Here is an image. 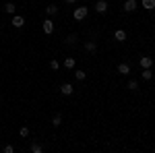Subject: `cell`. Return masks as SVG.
Instances as JSON below:
<instances>
[{
  "instance_id": "6da1fadb",
  "label": "cell",
  "mask_w": 155,
  "mask_h": 153,
  "mask_svg": "<svg viewBox=\"0 0 155 153\" xmlns=\"http://www.w3.org/2000/svg\"><path fill=\"white\" fill-rule=\"evenodd\" d=\"M87 15H89V8H87V6H77L74 12H72L74 21H83V19H87Z\"/></svg>"
},
{
  "instance_id": "7a4b0ae2",
  "label": "cell",
  "mask_w": 155,
  "mask_h": 153,
  "mask_svg": "<svg viewBox=\"0 0 155 153\" xmlns=\"http://www.w3.org/2000/svg\"><path fill=\"white\" fill-rule=\"evenodd\" d=\"M41 31H44L46 35H52V33H54V21H52L50 17L41 21Z\"/></svg>"
},
{
  "instance_id": "3957f363",
  "label": "cell",
  "mask_w": 155,
  "mask_h": 153,
  "mask_svg": "<svg viewBox=\"0 0 155 153\" xmlns=\"http://www.w3.org/2000/svg\"><path fill=\"white\" fill-rule=\"evenodd\" d=\"M25 17L23 15H12V21H11V25L15 27V29H21V27H25Z\"/></svg>"
},
{
  "instance_id": "277c9868",
  "label": "cell",
  "mask_w": 155,
  "mask_h": 153,
  "mask_svg": "<svg viewBox=\"0 0 155 153\" xmlns=\"http://www.w3.org/2000/svg\"><path fill=\"white\" fill-rule=\"evenodd\" d=\"M137 8H139L137 0H126V2L122 4V11H124V12H134Z\"/></svg>"
},
{
  "instance_id": "5b68a950",
  "label": "cell",
  "mask_w": 155,
  "mask_h": 153,
  "mask_svg": "<svg viewBox=\"0 0 155 153\" xmlns=\"http://www.w3.org/2000/svg\"><path fill=\"white\" fill-rule=\"evenodd\" d=\"M139 66H141V68H151V66H153V58H151V56H141V58H139Z\"/></svg>"
},
{
  "instance_id": "8992f818",
  "label": "cell",
  "mask_w": 155,
  "mask_h": 153,
  "mask_svg": "<svg viewBox=\"0 0 155 153\" xmlns=\"http://www.w3.org/2000/svg\"><path fill=\"white\" fill-rule=\"evenodd\" d=\"M107 6H110V4H107V0H97L93 8H95V12H99V15H104V12L107 11Z\"/></svg>"
},
{
  "instance_id": "52a82bcc",
  "label": "cell",
  "mask_w": 155,
  "mask_h": 153,
  "mask_svg": "<svg viewBox=\"0 0 155 153\" xmlns=\"http://www.w3.org/2000/svg\"><path fill=\"white\" fill-rule=\"evenodd\" d=\"M60 93L62 95H72L74 93V87H72L71 83H62V85H60Z\"/></svg>"
},
{
  "instance_id": "ba28073f",
  "label": "cell",
  "mask_w": 155,
  "mask_h": 153,
  "mask_svg": "<svg viewBox=\"0 0 155 153\" xmlns=\"http://www.w3.org/2000/svg\"><path fill=\"white\" fill-rule=\"evenodd\" d=\"M116 71H118V75H122V77H126V75L130 72V64H128V62H120Z\"/></svg>"
},
{
  "instance_id": "9c48e42d",
  "label": "cell",
  "mask_w": 155,
  "mask_h": 153,
  "mask_svg": "<svg viewBox=\"0 0 155 153\" xmlns=\"http://www.w3.org/2000/svg\"><path fill=\"white\" fill-rule=\"evenodd\" d=\"M114 39H116L118 44L126 42V31H124V29H116V31H114Z\"/></svg>"
},
{
  "instance_id": "30bf717a",
  "label": "cell",
  "mask_w": 155,
  "mask_h": 153,
  "mask_svg": "<svg viewBox=\"0 0 155 153\" xmlns=\"http://www.w3.org/2000/svg\"><path fill=\"white\" fill-rule=\"evenodd\" d=\"M85 50H87L89 54H95L97 52V44L93 42V39H89V42H85Z\"/></svg>"
},
{
  "instance_id": "8fae6325",
  "label": "cell",
  "mask_w": 155,
  "mask_h": 153,
  "mask_svg": "<svg viewBox=\"0 0 155 153\" xmlns=\"http://www.w3.org/2000/svg\"><path fill=\"white\" fill-rule=\"evenodd\" d=\"M74 64H77V60L72 58V56H66V58H64V68H66V71H72Z\"/></svg>"
},
{
  "instance_id": "7c38bea8",
  "label": "cell",
  "mask_w": 155,
  "mask_h": 153,
  "mask_svg": "<svg viewBox=\"0 0 155 153\" xmlns=\"http://www.w3.org/2000/svg\"><path fill=\"white\" fill-rule=\"evenodd\" d=\"M141 6L145 11H155V0H141Z\"/></svg>"
},
{
  "instance_id": "4fadbf2b",
  "label": "cell",
  "mask_w": 155,
  "mask_h": 153,
  "mask_svg": "<svg viewBox=\"0 0 155 153\" xmlns=\"http://www.w3.org/2000/svg\"><path fill=\"white\" fill-rule=\"evenodd\" d=\"M4 12H8V15H17V4H15V2H6V4H4Z\"/></svg>"
},
{
  "instance_id": "5bb4252c",
  "label": "cell",
  "mask_w": 155,
  "mask_h": 153,
  "mask_svg": "<svg viewBox=\"0 0 155 153\" xmlns=\"http://www.w3.org/2000/svg\"><path fill=\"white\" fill-rule=\"evenodd\" d=\"M56 12H58V6H56V4H50V6H46V15H48V17H54Z\"/></svg>"
},
{
  "instance_id": "9a60e30c",
  "label": "cell",
  "mask_w": 155,
  "mask_h": 153,
  "mask_svg": "<svg viewBox=\"0 0 155 153\" xmlns=\"http://www.w3.org/2000/svg\"><path fill=\"white\" fill-rule=\"evenodd\" d=\"M141 77H143L145 81H151V79H153V72H151V68H143Z\"/></svg>"
},
{
  "instance_id": "2e32d148",
  "label": "cell",
  "mask_w": 155,
  "mask_h": 153,
  "mask_svg": "<svg viewBox=\"0 0 155 153\" xmlns=\"http://www.w3.org/2000/svg\"><path fill=\"white\" fill-rule=\"evenodd\" d=\"M60 124H62V114H54V118H52V126L58 128Z\"/></svg>"
},
{
  "instance_id": "e0dca14e",
  "label": "cell",
  "mask_w": 155,
  "mask_h": 153,
  "mask_svg": "<svg viewBox=\"0 0 155 153\" xmlns=\"http://www.w3.org/2000/svg\"><path fill=\"white\" fill-rule=\"evenodd\" d=\"M74 79H77V81H85V79H87V72L85 71H74Z\"/></svg>"
},
{
  "instance_id": "ac0fdd59",
  "label": "cell",
  "mask_w": 155,
  "mask_h": 153,
  "mask_svg": "<svg viewBox=\"0 0 155 153\" xmlns=\"http://www.w3.org/2000/svg\"><path fill=\"white\" fill-rule=\"evenodd\" d=\"M19 137H21V139H27V137H29V126H21V128H19Z\"/></svg>"
},
{
  "instance_id": "d6986e66",
  "label": "cell",
  "mask_w": 155,
  "mask_h": 153,
  "mask_svg": "<svg viewBox=\"0 0 155 153\" xmlns=\"http://www.w3.org/2000/svg\"><path fill=\"white\" fill-rule=\"evenodd\" d=\"M50 68H52V71H58V68H60V62L56 58H52V60H50Z\"/></svg>"
},
{
  "instance_id": "ffe728a7",
  "label": "cell",
  "mask_w": 155,
  "mask_h": 153,
  "mask_svg": "<svg viewBox=\"0 0 155 153\" xmlns=\"http://www.w3.org/2000/svg\"><path fill=\"white\" fill-rule=\"evenodd\" d=\"M31 151H33V153H41V151H44V147H41L39 143H33V145H31Z\"/></svg>"
},
{
  "instance_id": "44dd1931",
  "label": "cell",
  "mask_w": 155,
  "mask_h": 153,
  "mask_svg": "<svg viewBox=\"0 0 155 153\" xmlns=\"http://www.w3.org/2000/svg\"><path fill=\"white\" fill-rule=\"evenodd\" d=\"M128 89H130V91H137V89H139V81H134V79L128 81Z\"/></svg>"
},
{
  "instance_id": "7402d4cb",
  "label": "cell",
  "mask_w": 155,
  "mask_h": 153,
  "mask_svg": "<svg viewBox=\"0 0 155 153\" xmlns=\"http://www.w3.org/2000/svg\"><path fill=\"white\" fill-rule=\"evenodd\" d=\"M2 153H15V147L12 145H4L2 147Z\"/></svg>"
},
{
  "instance_id": "603a6c76",
  "label": "cell",
  "mask_w": 155,
  "mask_h": 153,
  "mask_svg": "<svg viewBox=\"0 0 155 153\" xmlns=\"http://www.w3.org/2000/svg\"><path fill=\"white\" fill-rule=\"evenodd\" d=\"M64 2H68V4H74V2H77V0H64Z\"/></svg>"
}]
</instances>
